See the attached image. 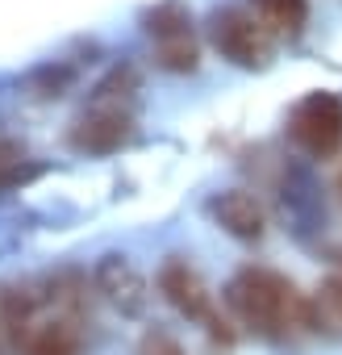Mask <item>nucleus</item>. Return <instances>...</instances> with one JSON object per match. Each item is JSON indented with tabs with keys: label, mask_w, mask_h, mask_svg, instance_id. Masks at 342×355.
<instances>
[{
	"label": "nucleus",
	"mask_w": 342,
	"mask_h": 355,
	"mask_svg": "<svg viewBox=\"0 0 342 355\" xmlns=\"http://www.w3.org/2000/svg\"><path fill=\"white\" fill-rule=\"evenodd\" d=\"M317 313L330 322V326H338L342 330V276H325L321 284H317Z\"/></svg>",
	"instance_id": "12"
},
{
	"label": "nucleus",
	"mask_w": 342,
	"mask_h": 355,
	"mask_svg": "<svg viewBox=\"0 0 342 355\" xmlns=\"http://www.w3.org/2000/svg\"><path fill=\"white\" fill-rule=\"evenodd\" d=\"M92 280H96L100 297H105L113 309H121L125 318H138V313L146 309V301H150L142 272H138V268H134L125 255H105V259L96 263Z\"/></svg>",
	"instance_id": "7"
},
{
	"label": "nucleus",
	"mask_w": 342,
	"mask_h": 355,
	"mask_svg": "<svg viewBox=\"0 0 342 355\" xmlns=\"http://www.w3.org/2000/svg\"><path fill=\"white\" fill-rule=\"evenodd\" d=\"M46 309H51V297L42 301V313L34 318V326L26 330V338L17 343V351L21 355H80L75 318L71 313H46Z\"/></svg>",
	"instance_id": "9"
},
{
	"label": "nucleus",
	"mask_w": 342,
	"mask_h": 355,
	"mask_svg": "<svg viewBox=\"0 0 342 355\" xmlns=\"http://www.w3.org/2000/svg\"><path fill=\"white\" fill-rule=\"evenodd\" d=\"M71 76H75L71 67H59V71H55V67H42V71L30 80V88H34V96H59V92L71 84Z\"/></svg>",
	"instance_id": "14"
},
{
	"label": "nucleus",
	"mask_w": 342,
	"mask_h": 355,
	"mask_svg": "<svg viewBox=\"0 0 342 355\" xmlns=\"http://www.w3.org/2000/svg\"><path fill=\"white\" fill-rule=\"evenodd\" d=\"M226 305L251 334L267 343H288L296 334L321 330L317 301L300 297L296 284L271 268H242L226 284Z\"/></svg>",
	"instance_id": "1"
},
{
	"label": "nucleus",
	"mask_w": 342,
	"mask_h": 355,
	"mask_svg": "<svg viewBox=\"0 0 342 355\" xmlns=\"http://www.w3.org/2000/svg\"><path fill=\"white\" fill-rule=\"evenodd\" d=\"M129 138H134V113H129L125 96L96 88V105L84 109L71 125V146L80 155H113Z\"/></svg>",
	"instance_id": "6"
},
{
	"label": "nucleus",
	"mask_w": 342,
	"mask_h": 355,
	"mask_svg": "<svg viewBox=\"0 0 342 355\" xmlns=\"http://www.w3.org/2000/svg\"><path fill=\"white\" fill-rule=\"evenodd\" d=\"M9 347V330H5V288H0V355Z\"/></svg>",
	"instance_id": "15"
},
{
	"label": "nucleus",
	"mask_w": 342,
	"mask_h": 355,
	"mask_svg": "<svg viewBox=\"0 0 342 355\" xmlns=\"http://www.w3.org/2000/svg\"><path fill=\"white\" fill-rule=\"evenodd\" d=\"M209 42L226 63H234L242 71H259L271 59V30L255 13L234 9V5H226L209 17Z\"/></svg>",
	"instance_id": "4"
},
{
	"label": "nucleus",
	"mask_w": 342,
	"mask_h": 355,
	"mask_svg": "<svg viewBox=\"0 0 342 355\" xmlns=\"http://www.w3.org/2000/svg\"><path fill=\"white\" fill-rule=\"evenodd\" d=\"M146 34L154 42V63L163 71H197L201 63V46H197V34H192V13L180 5V0H163L146 13Z\"/></svg>",
	"instance_id": "5"
},
{
	"label": "nucleus",
	"mask_w": 342,
	"mask_h": 355,
	"mask_svg": "<svg viewBox=\"0 0 342 355\" xmlns=\"http://www.w3.org/2000/svg\"><path fill=\"white\" fill-rule=\"evenodd\" d=\"M251 9L271 38H296L309 21V0H251Z\"/></svg>",
	"instance_id": "10"
},
{
	"label": "nucleus",
	"mask_w": 342,
	"mask_h": 355,
	"mask_svg": "<svg viewBox=\"0 0 342 355\" xmlns=\"http://www.w3.org/2000/svg\"><path fill=\"white\" fill-rule=\"evenodd\" d=\"M288 138L309 159H334L342 150V96L309 92L288 113Z\"/></svg>",
	"instance_id": "3"
},
{
	"label": "nucleus",
	"mask_w": 342,
	"mask_h": 355,
	"mask_svg": "<svg viewBox=\"0 0 342 355\" xmlns=\"http://www.w3.org/2000/svg\"><path fill=\"white\" fill-rule=\"evenodd\" d=\"M159 293H163V301L176 309V313H184L188 322L205 326L213 338L222 334V338L230 343V330H226V322H222V313H217V301H213L205 276H201L184 255H167V259H163V268H159Z\"/></svg>",
	"instance_id": "2"
},
{
	"label": "nucleus",
	"mask_w": 342,
	"mask_h": 355,
	"mask_svg": "<svg viewBox=\"0 0 342 355\" xmlns=\"http://www.w3.org/2000/svg\"><path fill=\"white\" fill-rule=\"evenodd\" d=\"M38 175V163L26 159V146L13 142V138H0V189H13V184H26Z\"/></svg>",
	"instance_id": "11"
},
{
	"label": "nucleus",
	"mask_w": 342,
	"mask_h": 355,
	"mask_svg": "<svg viewBox=\"0 0 342 355\" xmlns=\"http://www.w3.org/2000/svg\"><path fill=\"white\" fill-rule=\"evenodd\" d=\"M338 197H342V175H338Z\"/></svg>",
	"instance_id": "16"
},
{
	"label": "nucleus",
	"mask_w": 342,
	"mask_h": 355,
	"mask_svg": "<svg viewBox=\"0 0 342 355\" xmlns=\"http://www.w3.org/2000/svg\"><path fill=\"white\" fill-rule=\"evenodd\" d=\"M209 218L238 243H259L263 230H267V218H263V205L246 193V189H230V193H217L209 201Z\"/></svg>",
	"instance_id": "8"
},
{
	"label": "nucleus",
	"mask_w": 342,
	"mask_h": 355,
	"mask_svg": "<svg viewBox=\"0 0 342 355\" xmlns=\"http://www.w3.org/2000/svg\"><path fill=\"white\" fill-rule=\"evenodd\" d=\"M134 355H188V351H184L176 338H171L167 330H146V334L138 338Z\"/></svg>",
	"instance_id": "13"
}]
</instances>
